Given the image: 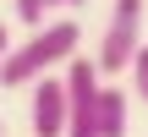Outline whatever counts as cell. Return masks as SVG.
Segmentation results:
<instances>
[{
	"mask_svg": "<svg viewBox=\"0 0 148 137\" xmlns=\"http://www.w3.org/2000/svg\"><path fill=\"white\" fill-rule=\"evenodd\" d=\"M77 38H82L77 16H60V22L33 27L22 44H11V55H5V66H0V82H5V88H27V82L49 77L55 66H66V60L77 55Z\"/></svg>",
	"mask_w": 148,
	"mask_h": 137,
	"instance_id": "6da1fadb",
	"label": "cell"
},
{
	"mask_svg": "<svg viewBox=\"0 0 148 137\" xmlns=\"http://www.w3.org/2000/svg\"><path fill=\"white\" fill-rule=\"evenodd\" d=\"M137 49H143V0H115V5H110V22H104V33H99V55H93L99 77L126 71Z\"/></svg>",
	"mask_w": 148,
	"mask_h": 137,
	"instance_id": "7a4b0ae2",
	"label": "cell"
},
{
	"mask_svg": "<svg viewBox=\"0 0 148 137\" xmlns=\"http://www.w3.org/2000/svg\"><path fill=\"white\" fill-rule=\"evenodd\" d=\"M66 137H99V66L71 55L66 60Z\"/></svg>",
	"mask_w": 148,
	"mask_h": 137,
	"instance_id": "3957f363",
	"label": "cell"
},
{
	"mask_svg": "<svg viewBox=\"0 0 148 137\" xmlns=\"http://www.w3.org/2000/svg\"><path fill=\"white\" fill-rule=\"evenodd\" d=\"M33 137H66V82L55 71L33 82Z\"/></svg>",
	"mask_w": 148,
	"mask_h": 137,
	"instance_id": "277c9868",
	"label": "cell"
},
{
	"mask_svg": "<svg viewBox=\"0 0 148 137\" xmlns=\"http://www.w3.org/2000/svg\"><path fill=\"white\" fill-rule=\"evenodd\" d=\"M126 121H132L126 93L121 88H99V137H126Z\"/></svg>",
	"mask_w": 148,
	"mask_h": 137,
	"instance_id": "5b68a950",
	"label": "cell"
},
{
	"mask_svg": "<svg viewBox=\"0 0 148 137\" xmlns=\"http://www.w3.org/2000/svg\"><path fill=\"white\" fill-rule=\"evenodd\" d=\"M60 0H11V11L27 22V27H44V11H55Z\"/></svg>",
	"mask_w": 148,
	"mask_h": 137,
	"instance_id": "8992f818",
	"label": "cell"
},
{
	"mask_svg": "<svg viewBox=\"0 0 148 137\" xmlns=\"http://www.w3.org/2000/svg\"><path fill=\"white\" fill-rule=\"evenodd\" d=\"M126 71H132V93H137V99L148 104V44L137 49V55H132V66H126Z\"/></svg>",
	"mask_w": 148,
	"mask_h": 137,
	"instance_id": "52a82bcc",
	"label": "cell"
},
{
	"mask_svg": "<svg viewBox=\"0 0 148 137\" xmlns=\"http://www.w3.org/2000/svg\"><path fill=\"white\" fill-rule=\"evenodd\" d=\"M5 55H11V27L0 22V66H5Z\"/></svg>",
	"mask_w": 148,
	"mask_h": 137,
	"instance_id": "ba28073f",
	"label": "cell"
},
{
	"mask_svg": "<svg viewBox=\"0 0 148 137\" xmlns=\"http://www.w3.org/2000/svg\"><path fill=\"white\" fill-rule=\"evenodd\" d=\"M60 5H71V11H77V5H82V0H60Z\"/></svg>",
	"mask_w": 148,
	"mask_h": 137,
	"instance_id": "9c48e42d",
	"label": "cell"
}]
</instances>
